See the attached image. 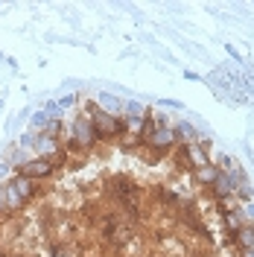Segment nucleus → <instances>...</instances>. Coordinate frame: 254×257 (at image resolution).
Listing matches in <instances>:
<instances>
[{
    "instance_id": "f257e3e1",
    "label": "nucleus",
    "mask_w": 254,
    "mask_h": 257,
    "mask_svg": "<svg viewBox=\"0 0 254 257\" xmlns=\"http://www.w3.org/2000/svg\"><path fill=\"white\" fill-rule=\"evenodd\" d=\"M85 117L91 120V126H94V132H96V138H99V141H120V138L126 135V128H123V117L105 114L102 108H96L94 102L88 105Z\"/></svg>"
},
{
    "instance_id": "f03ea898",
    "label": "nucleus",
    "mask_w": 254,
    "mask_h": 257,
    "mask_svg": "<svg viewBox=\"0 0 254 257\" xmlns=\"http://www.w3.org/2000/svg\"><path fill=\"white\" fill-rule=\"evenodd\" d=\"M96 144H99V138H96V132H94V126H91V120H88L85 114H79V117L70 123V128H67L64 149H67V152H70V149H76V152H91Z\"/></svg>"
},
{
    "instance_id": "7ed1b4c3",
    "label": "nucleus",
    "mask_w": 254,
    "mask_h": 257,
    "mask_svg": "<svg viewBox=\"0 0 254 257\" xmlns=\"http://www.w3.org/2000/svg\"><path fill=\"white\" fill-rule=\"evenodd\" d=\"M108 190H111V196L120 202V208L129 210V216L135 219L138 216V202H141V187L132 181V178L126 176H111V181H108Z\"/></svg>"
},
{
    "instance_id": "20e7f679",
    "label": "nucleus",
    "mask_w": 254,
    "mask_h": 257,
    "mask_svg": "<svg viewBox=\"0 0 254 257\" xmlns=\"http://www.w3.org/2000/svg\"><path fill=\"white\" fill-rule=\"evenodd\" d=\"M143 146H146V149H152V152H161V155H164V152H170V149H175L178 141H175L173 126H170V123H158L155 132L143 141Z\"/></svg>"
},
{
    "instance_id": "39448f33",
    "label": "nucleus",
    "mask_w": 254,
    "mask_h": 257,
    "mask_svg": "<svg viewBox=\"0 0 254 257\" xmlns=\"http://www.w3.org/2000/svg\"><path fill=\"white\" fill-rule=\"evenodd\" d=\"M18 173L41 184V181H47V178L56 176V167H53L47 158H27L24 164H21V170H18Z\"/></svg>"
},
{
    "instance_id": "423d86ee",
    "label": "nucleus",
    "mask_w": 254,
    "mask_h": 257,
    "mask_svg": "<svg viewBox=\"0 0 254 257\" xmlns=\"http://www.w3.org/2000/svg\"><path fill=\"white\" fill-rule=\"evenodd\" d=\"M9 184H12V190H15L18 196L27 202V205H30V202L35 199V196H38V193H41V184H38V181H32V178L21 176V173H15V176L9 178Z\"/></svg>"
},
{
    "instance_id": "0eeeda50",
    "label": "nucleus",
    "mask_w": 254,
    "mask_h": 257,
    "mask_svg": "<svg viewBox=\"0 0 254 257\" xmlns=\"http://www.w3.org/2000/svg\"><path fill=\"white\" fill-rule=\"evenodd\" d=\"M123 99L120 96H114V94H108V91H99L96 94V108H102L105 114H114V117H123Z\"/></svg>"
},
{
    "instance_id": "6e6552de",
    "label": "nucleus",
    "mask_w": 254,
    "mask_h": 257,
    "mask_svg": "<svg viewBox=\"0 0 254 257\" xmlns=\"http://www.w3.org/2000/svg\"><path fill=\"white\" fill-rule=\"evenodd\" d=\"M222 219H225V228H228V237H231V240H234L237 231H242L245 225H251L248 219H245V213H242V205L234 208V210H228V213H222Z\"/></svg>"
},
{
    "instance_id": "1a4fd4ad",
    "label": "nucleus",
    "mask_w": 254,
    "mask_h": 257,
    "mask_svg": "<svg viewBox=\"0 0 254 257\" xmlns=\"http://www.w3.org/2000/svg\"><path fill=\"white\" fill-rule=\"evenodd\" d=\"M207 190L213 193V199H216V202H222V199H234V184H231L228 173H219V176H216V181H213Z\"/></svg>"
},
{
    "instance_id": "9d476101",
    "label": "nucleus",
    "mask_w": 254,
    "mask_h": 257,
    "mask_svg": "<svg viewBox=\"0 0 254 257\" xmlns=\"http://www.w3.org/2000/svg\"><path fill=\"white\" fill-rule=\"evenodd\" d=\"M216 176H219V167L210 161V164H205V167H199V170H193V181L199 184V187H210L213 181H216Z\"/></svg>"
},
{
    "instance_id": "9b49d317",
    "label": "nucleus",
    "mask_w": 254,
    "mask_h": 257,
    "mask_svg": "<svg viewBox=\"0 0 254 257\" xmlns=\"http://www.w3.org/2000/svg\"><path fill=\"white\" fill-rule=\"evenodd\" d=\"M173 132H175V141H178V144H196V141H199V128L193 126L190 120L175 123Z\"/></svg>"
},
{
    "instance_id": "f8f14e48",
    "label": "nucleus",
    "mask_w": 254,
    "mask_h": 257,
    "mask_svg": "<svg viewBox=\"0 0 254 257\" xmlns=\"http://www.w3.org/2000/svg\"><path fill=\"white\" fill-rule=\"evenodd\" d=\"M234 245H237L239 251L254 248V225H245L242 231H237V234H234Z\"/></svg>"
},
{
    "instance_id": "ddd939ff",
    "label": "nucleus",
    "mask_w": 254,
    "mask_h": 257,
    "mask_svg": "<svg viewBox=\"0 0 254 257\" xmlns=\"http://www.w3.org/2000/svg\"><path fill=\"white\" fill-rule=\"evenodd\" d=\"M146 105H141L138 99H129L126 105H123V117H146Z\"/></svg>"
},
{
    "instance_id": "4468645a",
    "label": "nucleus",
    "mask_w": 254,
    "mask_h": 257,
    "mask_svg": "<svg viewBox=\"0 0 254 257\" xmlns=\"http://www.w3.org/2000/svg\"><path fill=\"white\" fill-rule=\"evenodd\" d=\"M56 105H59V111H64V108H73V105H76V94L70 91V94H67V96H62V99H59Z\"/></svg>"
},
{
    "instance_id": "2eb2a0df",
    "label": "nucleus",
    "mask_w": 254,
    "mask_h": 257,
    "mask_svg": "<svg viewBox=\"0 0 254 257\" xmlns=\"http://www.w3.org/2000/svg\"><path fill=\"white\" fill-rule=\"evenodd\" d=\"M158 105H161V108L167 105V108H175V111H178V108H184V102H178V99H158Z\"/></svg>"
},
{
    "instance_id": "dca6fc26",
    "label": "nucleus",
    "mask_w": 254,
    "mask_h": 257,
    "mask_svg": "<svg viewBox=\"0 0 254 257\" xmlns=\"http://www.w3.org/2000/svg\"><path fill=\"white\" fill-rule=\"evenodd\" d=\"M242 213H245V219L254 225V202H245V205H242Z\"/></svg>"
},
{
    "instance_id": "f3484780",
    "label": "nucleus",
    "mask_w": 254,
    "mask_h": 257,
    "mask_svg": "<svg viewBox=\"0 0 254 257\" xmlns=\"http://www.w3.org/2000/svg\"><path fill=\"white\" fill-rule=\"evenodd\" d=\"M9 170H12V167H9V161H0V176H6Z\"/></svg>"
},
{
    "instance_id": "a211bd4d",
    "label": "nucleus",
    "mask_w": 254,
    "mask_h": 257,
    "mask_svg": "<svg viewBox=\"0 0 254 257\" xmlns=\"http://www.w3.org/2000/svg\"><path fill=\"white\" fill-rule=\"evenodd\" d=\"M239 257H254V248H245V251H239Z\"/></svg>"
},
{
    "instance_id": "6ab92c4d",
    "label": "nucleus",
    "mask_w": 254,
    "mask_h": 257,
    "mask_svg": "<svg viewBox=\"0 0 254 257\" xmlns=\"http://www.w3.org/2000/svg\"><path fill=\"white\" fill-rule=\"evenodd\" d=\"M3 216H6V213H3V210H0V225H3Z\"/></svg>"
},
{
    "instance_id": "aec40b11",
    "label": "nucleus",
    "mask_w": 254,
    "mask_h": 257,
    "mask_svg": "<svg viewBox=\"0 0 254 257\" xmlns=\"http://www.w3.org/2000/svg\"><path fill=\"white\" fill-rule=\"evenodd\" d=\"M0 257H9V254H3V251H0Z\"/></svg>"
}]
</instances>
